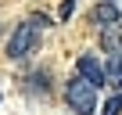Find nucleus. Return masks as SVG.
I'll return each instance as SVG.
<instances>
[{
	"instance_id": "3",
	"label": "nucleus",
	"mask_w": 122,
	"mask_h": 115,
	"mask_svg": "<svg viewBox=\"0 0 122 115\" xmlns=\"http://www.w3.org/2000/svg\"><path fill=\"white\" fill-rule=\"evenodd\" d=\"M76 72H83L90 83L104 86V65H97V58H93V54H79V61H76Z\"/></svg>"
},
{
	"instance_id": "5",
	"label": "nucleus",
	"mask_w": 122,
	"mask_h": 115,
	"mask_svg": "<svg viewBox=\"0 0 122 115\" xmlns=\"http://www.w3.org/2000/svg\"><path fill=\"white\" fill-rule=\"evenodd\" d=\"M93 22H101V25H111V22H122V11L111 4V0H101V4L93 7V15H90Z\"/></svg>"
},
{
	"instance_id": "1",
	"label": "nucleus",
	"mask_w": 122,
	"mask_h": 115,
	"mask_svg": "<svg viewBox=\"0 0 122 115\" xmlns=\"http://www.w3.org/2000/svg\"><path fill=\"white\" fill-rule=\"evenodd\" d=\"M65 101L76 115H93L97 108V83H90L83 72H76L68 83H65Z\"/></svg>"
},
{
	"instance_id": "7",
	"label": "nucleus",
	"mask_w": 122,
	"mask_h": 115,
	"mask_svg": "<svg viewBox=\"0 0 122 115\" xmlns=\"http://www.w3.org/2000/svg\"><path fill=\"white\" fill-rule=\"evenodd\" d=\"M122 111V90H115V97H108V104L101 108V115H118Z\"/></svg>"
},
{
	"instance_id": "4",
	"label": "nucleus",
	"mask_w": 122,
	"mask_h": 115,
	"mask_svg": "<svg viewBox=\"0 0 122 115\" xmlns=\"http://www.w3.org/2000/svg\"><path fill=\"white\" fill-rule=\"evenodd\" d=\"M101 47H104V54H122V25L118 22L101 29Z\"/></svg>"
},
{
	"instance_id": "6",
	"label": "nucleus",
	"mask_w": 122,
	"mask_h": 115,
	"mask_svg": "<svg viewBox=\"0 0 122 115\" xmlns=\"http://www.w3.org/2000/svg\"><path fill=\"white\" fill-rule=\"evenodd\" d=\"M104 86L122 90V54H111V61L104 65Z\"/></svg>"
},
{
	"instance_id": "8",
	"label": "nucleus",
	"mask_w": 122,
	"mask_h": 115,
	"mask_svg": "<svg viewBox=\"0 0 122 115\" xmlns=\"http://www.w3.org/2000/svg\"><path fill=\"white\" fill-rule=\"evenodd\" d=\"M72 11H76V0H65V4H61V18L68 22V18H72Z\"/></svg>"
},
{
	"instance_id": "2",
	"label": "nucleus",
	"mask_w": 122,
	"mask_h": 115,
	"mask_svg": "<svg viewBox=\"0 0 122 115\" xmlns=\"http://www.w3.org/2000/svg\"><path fill=\"white\" fill-rule=\"evenodd\" d=\"M40 47V25L29 18V22H22L15 32H11V43H7V58H25V54H32Z\"/></svg>"
}]
</instances>
